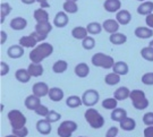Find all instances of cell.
Here are the masks:
<instances>
[{
    "mask_svg": "<svg viewBox=\"0 0 153 137\" xmlns=\"http://www.w3.org/2000/svg\"><path fill=\"white\" fill-rule=\"evenodd\" d=\"M52 52H53V47L51 44L48 42L41 43L30 52V59L33 64H41L47 57L52 55Z\"/></svg>",
    "mask_w": 153,
    "mask_h": 137,
    "instance_id": "6da1fadb",
    "label": "cell"
},
{
    "mask_svg": "<svg viewBox=\"0 0 153 137\" xmlns=\"http://www.w3.org/2000/svg\"><path fill=\"white\" fill-rule=\"evenodd\" d=\"M84 117H85V120L88 121V125L94 129H100L104 126V118L97 109L88 108L85 111Z\"/></svg>",
    "mask_w": 153,
    "mask_h": 137,
    "instance_id": "7a4b0ae2",
    "label": "cell"
},
{
    "mask_svg": "<svg viewBox=\"0 0 153 137\" xmlns=\"http://www.w3.org/2000/svg\"><path fill=\"white\" fill-rule=\"evenodd\" d=\"M131 100L133 107L136 110H145L149 107V100L142 90H133L131 92Z\"/></svg>",
    "mask_w": 153,
    "mask_h": 137,
    "instance_id": "3957f363",
    "label": "cell"
},
{
    "mask_svg": "<svg viewBox=\"0 0 153 137\" xmlns=\"http://www.w3.org/2000/svg\"><path fill=\"white\" fill-rule=\"evenodd\" d=\"M92 64L95 67H102L104 69H110L115 66V60L111 56L104 55L102 52H98L92 57Z\"/></svg>",
    "mask_w": 153,
    "mask_h": 137,
    "instance_id": "277c9868",
    "label": "cell"
},
{
    "mask_svg": "<svg viewBox=\"0 0 153 137\" xmlns=\"http://www.w3.org/2000/svg\"><path fill=\"white\" fill-rule=\"evenodd\" d=\"M7 117H8V120L10 122V126L13 129H19V128L25 127L26 117L23 115L19 110H10L8 112Z\"/></svg>",
    "mask_w": 153,
    "mask_h": 137,
    "instance_id": "5b68a950",
    "label": "cell"
},
{
    "mask_svg": "<svg viewBox=\"0 0 153 137\" xmlns=\"http://www.w3.org/2000/svg\"><path fill=\"white\" fill-rule=\"evenodd\" d=\"M77 124L75 121L71 120H66L62 121L58 129H57V133H58V136L59 137H71V135L77 130Z\"/></svg>",
    "mask_w": 153,
    "mask_h": 137,
    "instance_id": "8992f818",
    "label": "cell"
},
{
    "mask_svg": "<svg viewBox=\"0 0 153 137\" xmlns=\"http://www.w3.org/2000/svg\"><path fill=\"white\" fill-rule=\"evenodd\" d=\"M99 99H100V95H99L98 91L95 90H86L82 95V102L84 105H86L88 108H92L93 105L99 102Z\"/></svg>",
    "mask_w": 153,
    "mask_h": 137,
    "instance_id": "52a82bcc",
    "label": "cell"
},
{
    "mask_svg": "<svg viewBox=\"0 0 153 137\" xmlns=\"http://www.w3.org/2000/svg\"><path fill=\"white\" fill-rule=\"evenodd\" d=\"M32 91H33V95H35L38 98H43L45 95H49L50 88L47 83L38 82L33 85Z\"/></svg>",
    "mask_w": 153,
    "mask_h": 137,
    "instance_id": "ba28073f",
    "label": "cell"
},
{
    "mask_svg": "<svg viewBox=\"0 0 153 137\" xmlns=\"http://www.w3.org/2000/svg\"><path fill=\"white\" fill-rule=\"evenodd\" d=\"M7 55L11 59H18L24 55V48L19 44H14L7 49Z\"/></svg>",
    "mask_w": 153,
    "mask_h": 137,
    "instance_id": "9c48e42d",
    "label": "cell"
},
{
    "mask_svg": "<svg viewBox=\"0 0 153 137\" xmlns=\"http://www.w3.org/2000/svg\"><path fill=\"white\" fill-rule=\"evenodd\" d=\"M68 22H69V18H68L65 11H58L56 14L55 19H53V24H55L56 27H65L66 25L68 24Z\"/></svg>",
    "mask_w": 153,
    "mask_h": 137,
    "instance_id": "30bf717a",
    "label": "cell"
},
{
    "mask_svg": "<svg viewBox=\"0 0 153 137\" xmlns=\"http://www.w3.org/2000/svg\"><path fill=\"white\" fill-rule=\"evenodd\" d=\"M131 13L126 9H123V10H119L117 14H116V21L119 23V25H127L131 23Z\"/></svg>",
    "mask_w": 153,
    "mask_h": 137,
    "instance_id": "8fae6325",
    "label": "cell"
},
{
    "mask_svg": "<svg viewBox=\"0 0 153 137\" xmlns=\"http://www.w3.org/2000/svg\"><path fill=\"white\" fill-rule=\"evenodd\" d=\"M102 27L105 32H108L110 34H115L119 30V23L116 19H107L102 24Z\"/></svg>",
    "mask_w": 153,
    "mask_h": 137,
    "instance_id": "7c38bea8",
    "label": "cell"
},
{
    "mask_svg": "<svg viewBox=\"0 0 153 137\" xmlns=\"http://www.w3.org/2000/svg\"><path fill=\"white\" fill-rule=\"evenodd\" d=\"M103 7L108 13H116L120 10L121 2L120 0H105Z\"/></svg>",
    "mask_w": 153,
    "mask_h": 137,
    "instance_id": "4fadbf2b",
    "label": "cell"
},
{
    "mask_svg": "<svg viewBox=\"0 0 153 137\" xmlns=\"http://www.w3.org/2000/svg\"><path fill=\"white\" fill-rule=\"evenodd\" d=\"M36 130L41 135H49L51 133V124L45 119H41L36 122Z\"/></svg>",
    "mask_w": 153,
    "mask_h": 137,
    "instance_id": "5bb4252c",
    "label": "cell"
},
{
    "mask_svg": "<svg viewBox=\"0 0 153 137\" xmlns=\"http://www.w3.org/2000/svg\"><path fill=\"white\" fill-rule=\"evenodd\" d=\"M27 26V22L23 17H15L10 21V28L15 31H22Z\"/></svg>",
    "mask_w": 153,
    "mask_h": 137,
    "instance_id": "9a60e30c",
    "label": "cell"
},
{
    "mask_svg": "<svg viewBox=\"0 0 153 137\" xmlns=\"http://www.w3.org/2000/svg\"><path fill=\"white\" fill-rule=\"evenodd\" d=\"M40 105H41L40 98L35 96V95H30V96H27V98L25 99V107H26V109L34 110V111H35Z\"/></svg>",
    "mask_w": 153,
    "mask_h": 137,
    "instance_id": "2e32d148",
    "label": "cell"
},
{
    "mask_svg": "<svg viewBox=\"0 0 153 137\" xmlns=\"http://www.w3.org/2000/svg\"><path fill=\"white\" fill-rule=\"evenodd\" d=\"M134 34L140 39H150L153 36V31H152V28H150V27L140 26V27L135 28Z\"/></svg>",
    "mask_w": 153,
    "mask_h": 137,
    "instance_id": "e0dca14e",
    "label": "cell"
},
{
    "mask_svg": "<svg viewBox=\"0 0 153 137\" xmlns=\"http://www.w3.org/2000/svg\"><path fill=\"white\" fill-rule=\"evenodd\" d=\"M153 11V2L152 1H145L137 7V13L140 15H144V16H149L151 15Z\"/></svg>",
    "mask_w": 153,
    "mask_h": 137,
    "instance_id": "ac0fdd59",
    "label": "cell"
},
{
    "mask_svg": "<svg viewBox=\"0 0 153 137\" xmlns=\"http://www.w3.org/2000/svg\"><path fill=\"white\" fill-rule=\"evenodd\" d=\"M131 92L127 87L125 86H121V87L117 88L114 93V98H115L117 101H124V100L128 99L131 96Z\"/></svg>",
    "mask_w": 153,
    "mask_h": 137,
    "instance_id": "d6986e66",
    "label": "cell"
},
{
    "mask_svg": "<svg viewBox=\"0 0 153 137\" xmlns=\"http://www.w3.org/2000/svg\"><path fill=\"white\" fill-rule=\"evenodd\" d=\"M114 69V73L119 75V76H123V75H127L128 71H129V68H128V65L126 64L125 61H118L116 62L115 66L112 67Z\"/></svg>",
    "mask_w": 153,
    "mask_h": 137,
    "instance_id": "ffe728a7",
    "label": "cell"
},
{
    "mask_svg": "<svg viewBox=\"0 0 153 137\" xmlns=\"http://www.w3.org/2000/svg\"><path fill=\"white\" fill-rule=\"evenodd\" d=\"M38 43V41L33 38L32 35H25L19 39V45H22L23 48H35V45Z\"/></svg>",
    "mask_w": 153,
    "mask_h": 137,
    "instance_id": "44dd1931",
    "label": "cell"
},
{
    "mask_svg": "<svg viewBox=\"0 0 153 137\" xmlns=\"http://www.w3.org/2000/svg\"><path fill=\"white\" fill-rule=\"evenodd\" d=\"M126 118H127V112H126V110L123 109V108H117V109H115L111 112V119L114 121L119 122V124H120L123 120H125Z\"/></svg>",
    "mask_w": 153,
    "mask_h": 137,
    "instance_id": "7402d4cb",
    "label": "cell"
},
{
    "mask_svg": "<svg viewBox=\"0 0 153 137\" xmlns=\"http://www.w3.org/2000/svg\"><path fill=\"white\" fill-rule=\"evenodd\" d=\"M49 99L55 102H59L64 99V91L59 87H52L49 91Z\"/></svg>",
    "mask_w": 153,
    "mask_h": 137,
    "instance_id": "603a6c76",
    "label": "cell"
},
{
    "mask_svg": "<svg viewBox=\"0 0 153 137\" xmlns=\"http://www.w3.org/2000/svg\"><path fill=\"white\" fill-rule=\"evenodd\" d=\"M33 16H34V19H35L38 23L49 22V14L47 13V10H44V9H42V8L35 9Z\"/></svg>",
    "mask_w": 153,
    "mask_h": 137,
    "instance_id": "cb8c5ba5",
    "label": "cell"
},
{
    "mask_svg": "<svg viewBox=\"0 0 153 137\" xmlns=\"http://www.w3.org/2000/svg\"><path fill=\"white\" fill-rule=\"evenodd\" d=\"M27 70L32 77H39L43 74V67L41 64H30L27 67Z\"/></svg>",
    "mask_w": 153,
    "mask_h": 137,
    "instance_id": "d4e9b609",
    "label": "cell"
},
{
    "mask_svg": "<svg viewBox=\"0 0 153 137\" xmlns=\"http://www.w3.org/2000/svg\"><path fill=\"white\" fill-rule=\"evenodd\" d=\"M15 77L19 83H28L32 76L30 75L27 69H23L22 68V69H17L16 73H15Z\"/></svg>",
    "mask_w": 153,
    "mask_h": 137,
    "instance_id": "484cf974",
    "label": "cell"
},
{
    "mask_svg": "<svg viewBox=\"0 0 153 137\" xmlns=\"http://www.w3.org/2000/svg\"><path fill=\"white\" fill-rule=\"evenodd\" d=\"M88 30L83 26H76L71 30V35L77 40H84L88 38Z\"/></svg>",
    "mask_w": 153,
    "mask_h": 137,
    "instance_id": "4316f807",
    "label": "cell"
},
{
    "mask_svg": "<svg viewBox=\"0 0 153 137\" xmlns=\"http://www.w3.org/2000/svg\"><path fill=\"white\" fill-rule=\"evenodd\" d=\"M119 126L123 130H125V132H131V130H134L135 129V127H136V121L134 120L133 118H126L125 120H123L119 124Z\"/></svg>",
    "mask_w": 153,
    "mask_h": 137,
    "instance_id": "83f0119b",
    "label": "cell"
},
{
    "mask_svg": "<svg viewBox=\"0 0 153 137\" xmlns=\"http://www.w3.org/2000/svg\"><path fill=\"white\" fill-rule=\"evenodd\" d=\"M75 74L81 78H85L90 74V68L85 62H81L75 67Z\"/></svg>",
    "mask_w": 153,
    "mask_h": 137,
    "instance_id": "f1b7e54d",
    "label": "cell"
},
{
    "mask_svg": "<svg viewBox=\"0 0 153 137\" xmlns=\"http://www.w3.org/2000/svg\"><path fill=\"white\" fill-rule=\"evenodd\" d=\"M66 104L67 107H69L71 109H75V108H78L83 104L82 102V98L77 96V95H71L66 99Z\"/></svg>",
    "mask_w": 153,
    "mask_h": 137,
    "instance_id": "f546056e",
    "label": "cell"
},
{
    "mask_svg": "<svg viewBox=\"0 0 153 137\" xmlns=\"http://www.w3.org/2000/svg\"><path fill=\"white\" fill-rule=\"evenodd\" d=\"M51 31H52V25H51L49 22L36 23V25H35V32H39V33L48 35Z\"/></svg>",
    "mask_w": 153,
    "mask_h": 137,
    "instance_id": "4dcf8cb0",
    "label": "cell"
},
{
    "mask_svg": "<svg viewBox=\"0 0 153 137\" xmlns=\"http://www.w3.org/2000/svg\"><path fill=\"white\" fill-rule=\"evenodd\" d=\"M110 42L112 44H116V45H120V44H124L126 43V41H127V36H126L125 34L123 33H115V34H111L110 35Z\"/></svg>",
    "mask_w": 153,
    "mask_h": 137,
    "instance_id": "1f68e13d",
    "label": "cell"
},
{
    "mask_svg": "<svg viewBox=\"0 0 153 137\" xmlns=\"http://www.w3.org/2000/svg\"><path fill=\"white\" fill-rule=\"evenodd\" d=\"M67 68H68V64H67V61L58 60L53 64V66H52V70H53V73H56V74H61V73H64V71L67 70Z\"/></svg>",
    "mask_w": 153,
    "mask_h": 137,
    "instance_id": "d6a6232c",
    "label": "cell"
},
{
    "mask_svg": "<svg viewBox=\"0 0 153 137\" xmlns=\"http://www.w3.org/2000/svg\"><path fill=\"white\" fill-rule=\"evenodd\" d=\"M11 11V6L8 4V2H4L0 6V23L5 22L6 16H8Z\"/></svg>",
    "mask_w": 153,
    "mask_h": 137,
    "instance_id": "836d02e7",
    "label": "cell"
},
{
    "mask_svg": "<svg viewBox=\"0 0 153 137\" xmlns=\"http://www.w3.org/2000/svg\"><path fill=\"white\" fill-rule=\"evenodd\" d=\"M104 82H105V84L110 85V86H114V85H117L118 83L120 82V76L115 74V73H110L108 75H105Z\"/></svg>",
    "mask_w": 153,
    "mask_h": 137,
    "instance_id": "e575fe53",
    "label": "cell"
},
{
    "mask_svg": "<svg viewBox=\"0 0 153 137\" xmlns=\"http://www.w3.org/2000/svg\"><path fill=\"white\" fill-rule=\"evenodd\" d=\"M102 26H101V24L98 22H92L90 23L88 26H86V30H88V32L90 34H92V35H97V34H100L101 33V30H102Z\"/></svg>",
    "mask_w": 153,
    "mask_h": 137,
    "instance_id": "d590c367",
    "label": "cell"
},
{
    "mask_svg": "<svg viewBox=\"0 0 153 137\" xmlns=\"http://www.w3.org/2000/svg\"><path fill=\"white\" fill-rule=\"evenodd\" d=\"M117 100L115 99V98H108V99H104L103 101H102V107H103L104 109H107V110H114L117 109Z\"/></svg>",
    "mask_w": 153,
    "mask_h": 137,
    "instance_id": "8d00e7d4",
    "label": "cell"
},
{
    "mask_svg": "<svg viewBox=\"0 0 153 137\" xmlns=\"http://www.w3.org/2000/svg\"><path fill=\"white\" fill-rule=\"evenodd\" d=\"M64 7V10L66 13H69V14H76L78 11V6L76 2H71V1H66L65 4L62 5Z\"/></svg>",
    "mask_w": 153,
    "mask_h": 137,
    "instance_id": "74e56055",
    "label": "cell"
},
{
    "mask_svg": "<svg viewBox=\"0 0 153 137\" xmlns=\"http://www.w3.org/2000/svg\"><path fill=\"white\" fill-rule=\"evenodd\" d=\"M141 56H142L145 60L153 61V48H151V47L143 48V49L141 50Z\"/></svg>",
    "mask_w": 153,
    "mask_h": 137,
    "instance_id": "f35d334b",
    "label": "cell"
},
{
    "mask_svg": "<svg viewBox=\"0 0 153 137\" xmlns=\"http://www.w3.org/2000/svg\"><path fill=\"white\" fill-rule=\"evenodd\" d=\"M82 47L85 50H91L95 47V40L92 36H88L82 41Z\"/></svg>",
    "mask_w": 153,
    "mask_h": 137,
    "instance_id": "ab89813d",
    "label": "cell"
},
{
    "mask_svg": "<svg viewBox=\"0 0 153 137\" xmlns=\"http://www.w3.org/2000/svg\"><path fill=\"white\" fill-rule=\"evenodd\" d=\"M61 118V115L59 113V112H57V111H55V110H51L49 112V115L45 117V120L49 121L50 124L51 122H56V121H59Z\"/></svg>",
    "mask_w": 153,
    "mask_h": 137,
    "instance_id": "60d3db41",
    "label": "cell"
},
{
    "mask_svg": "<svg viewBox=\"0 0 153 137\" xmlns=\"http://www.w3.org/2000/svg\"><path fill=\"white\" fill-rule=\"evenodd\" d=\"M13 135L17 137H26L28 135V129L26 127H23L19 129H13Z\"/></svg>",
    "mask_w": 153,
    "mask_h": 137,
    "instance_id": "b9f144b4",
    "label": "cell"
},
{
    "mask_svg": "<svg viewBox=\"0 0 153 137\" xmlns=\"http://www.w3.org/2000/svg\"><path fill=\"white\" fill-rule=\"evenodd\" d=\"M142 83L145 85H153V73H146L142 76Z\"/></svg>",
    "mask_w": 153,
    "mask_h": 137,
    "instance_id": "7bdbcfd3",
    "label": "cell"
},
{
    "mask_svg": "<svg viewBox=\"0 0 153 137\" xmlns=\"http://www.w3.org/2000/svg\"><path fill=\"white\" fill-rule=\"evenodd\" d=\"M143 122L148 127L153 126V112H148L143 116Z\"/></svg>",
    "mask_w": 153,
    "mask_h": 137,
    "instance_id": "ee69618b",
    "label": "cell"
},
{
    "mask_svg": "<svg viewBox=\"0 0 153 137\" xmlns=\"http://www.w3.org/2000/svg\"><path fill=\"white\" fill-rule=\"evenodd\" d=\"M49 112H50L49 109H48L45 105H43V104H41L38 109L35 110V113L39 116H41V117H47V116L49 115Z\"/></svg>",
    "mask_w": 153,
    "mask_h": 137,
    "instance_id": "f6af8a7d",
    "label": "cell"
},
{
    "mask_svg": "<svg viewBox=\"0 0 153 137\" xmlns=\"http://www.w3.org/2000/svg\"><path fill=\"white\" fill-rule=\"evenodd\" d=\"M9 73V66L6 62H0V76H6Z\"/></svg>",
    "mask_w": 153,
    "mask_h": 137,
    "instance_id": "bcb514c9",
    "label": "cell"
},
{
    "mask_svg": "<svg viewBox=\"0 0 153 137\" xmlns=\"http://www.w3.org/2000/svg\"><path fill=\"white\" fill-rule=\"evenodd\" d=\"M119 129L117 127H110L105 133V137H117Z\"/></svg>",
    "mask_w": 153,
    "mask_h": 137,
    "instance_id": "7dc6e473",
    "label": "cell"
},
{
    "mask_svg": "<svg viewBox=\"0 0 153 137\" xmlns=\"http://www.w3.org/2000/svg\"><path fill=\"white\" fill-rule=\"evenodd\" d=\"M31 35H32L33 38L35 39L38 42L43 41V40H45V39H47V36H48V35H45V34L39 33V32H35V31H34V32H32V33H31Z\"/></svg>",
    "mask_w": 153,
    "mask_h": 137,
    "instance_id": "c3c4849f",
    "label": "cell"
},
{
    "mask_svg": "<svg viewBox=\"0 0 153 137\" xmlns=\"http://www.w3.org/2000/svg\"><path fill=\"white\" fill-rule=\"evenodd\" d=\"M144 137H153V126L151 127H146L144 129Z\"/></svg>",
    "mask_w": 153,
    "mask_h": 137,
    "instance_id": "681fc988",
    "label": "cell"
},
{
    "mask_svg": "<svg viewBox=\"0 0 153 137\" xmlns=\"http://www.w3.org/2000/svg\"><path fill=\"white\" fill-rule=\"evenodd\" d=\"M145 23L150 28H153V14L146 16V19H145Z\"/></svg>",
    "mask_w": 153,
    "mask_h": 137,
    "instance_id": "f907efd6",
    "label": "cell"
},
{
    "mask_svg": "<svg viewBox=\"0 0 153 137\" xmlns=\"http://www.w3.org/2000/svg\"><path fill=\"white\" fill-rule=\"evenodd\" d=\"M7 41V33L5 31H0V43L4 44Z\"/></svg>",
    "mask_w": 153,
    "mask_h": 137,
    "instance_id": "816d5d0a",
    "label": "cell"
},
{
    "mask_svg": "<svg viewBox=\"0 0 153 137\" xmlns=\"http://www.w3.org/2000/svg\"><path fill=\"white\" fill-rule=\"evenodd\" d=\"M38 2L40 4V6H41V8L42 9H44V8H49L50 5L48 4V1L47 0H38Z\"/></svg>",
    "mask_w": 153,
    "mask_h": 137,
    "instance_id": "f5cc1de1",
    "label": "cell"
},
{
    "mask_svg": "<svg viewBox=\"0 0 153 137\" xmlns=\"http://www.w3.org/2000/svg\"><path fill=\"white\" fill-rule=\"evenodd\" d=\"M36 0H22L23 4H25V5H32V4H34Z\"/></svg>",
    "mask_w": 153,
    "mask_h": 137,
    "instance_id": "db71d44e",
    "label": "cell"
},
{
    "mask_svg": "<svg viewBox=\"0 0 153 137\" xmlns=\"http://www.w3.org/2000/svg\"><path fill=\"white\" fill-rule=\"evenodd\" d=\"M150 47H151V48H153V40H152V41H150Z\"/></svg>",
    "mask_w": 153,
    "mask_h": 137,
    "instance_id": "11a10c76",
    "label": "cell"
},
{
    "mask_svg": "<svg viewBox=\"0 0 153 137\" xmlns=\"http://www.w3.org/2000/svg\"><path fill=\"white\" fill-rule=\"evenodd\" d=\"M5 137H17V136H15V135H7V136H5Z\"/></svg>",
    "mask_w": 153,
    "mask_h": 137,
    "instance_id": "9f6ffc18",
    "label": "cell"
},
{
    "mask_svg": "<svg viewBox=\"0 0 153 137\" xmlns=\"http://www.w3.org/2000/svg\"><path fill=\"white\" fill-rule=\"evenodd\" d=\"M66 1H71V2H76L77 0H66Z\"/></svg>",
    "mask_w": 153,
    "mask_h": 137,
    "instance_id": "6f0895ef",
    "label": "cell"
},
{
    "mask_svg": "<svg viewBox=\"0 0 153 137\" xmlns=\"http://www.w3.org/2000/svg\"><path fill=\"white\" fill-rule=\"evenodd\" d=\"M137 1H143V2H145L146 0H137Z\"/></svg>",
    "mask_w": 153,
    "mask_h": 137,
    "instance_id": "680465c9",
    "label": "cell"
},
{
    "mask_svg": "<svg viewBox=\"0 0 153 137\" xmlns=\"http://www.w3.org/2000/svg\"><path fill=\"white\" fill-rule=\"evenodd\" d=\"M79 137H84V136H79Z\"/></svg>",
    "mask_w": 153,
    "mask_h": 137,
    "instance_id": "91938a15",
    "label": "cell"
}]
</instances>
